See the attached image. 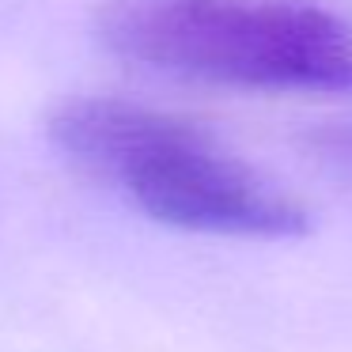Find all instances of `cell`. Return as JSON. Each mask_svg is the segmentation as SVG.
<instances>
[{
  "mask_svg": "<svg viewBox=\"0 0 352 352\" xmlns=\"http://www.w3.org/2000/svg\"><path fill=\"white\" fill-rule=\"evenodd\" d=\"M50 140L167 228L243 239H292L311 228L303 201L170 110L114 95L69 99L50 118Z\"/></svg>",
  "mask_w": 352,
  "mask_h": 352,
  "instance_id": "cell-1",
  "label": "cell"
},
{
  "mask_svg": "<svg viewBox=\"0 0 352 352\" xmlns=\"http://www.w3.org/2000/svg\"><path fill=\"white\" fill-rule=\"evenodd\" d=\"M99 42L190 84L352 95V27L311 0H133L99 19Z\"/></svg>",
  "mask_w": 352,
  "mask_h": 352,
  "instance_id": "cell-2",
  "label": "cell"
},
{
  "mask_svg": "<svg viewBox=\"0 0 352 352\" xmlns=\"http://www.w3.org/2000/svg\"><path fill=\"white\" fill-rule=\"evenodd\" d=\"M311 148L318 152V160L329 163V167H341L344 175H352V122L326 125V129L311 133Z\"/></svg>",
  "mask_w": 352,
  "mask_h": 352,
  "instance_id": "cell-3",
  "label": "cell"
}]
</instances>
